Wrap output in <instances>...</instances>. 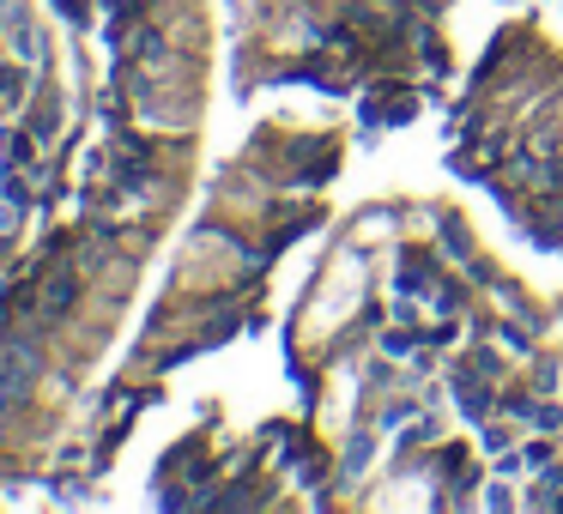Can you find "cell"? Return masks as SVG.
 <instances>
[]
</instances>
